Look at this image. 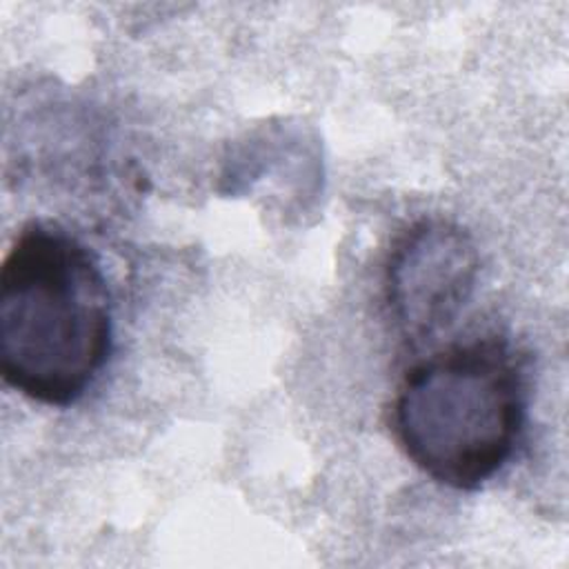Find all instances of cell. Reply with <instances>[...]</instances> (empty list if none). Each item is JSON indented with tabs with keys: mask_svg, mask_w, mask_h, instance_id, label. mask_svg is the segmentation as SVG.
Listing matches in <instances>:
<instances>
[{
	"mask_svg": "<svg viewBox=\"0 0 569 569\" xmlns=\"http://www.w3.org/2000/svg\"><path fill=\"white\" fill-rule=\"evenodd\" d=\"M111 342V293L93 251L56 222H27L0 267L2 380L29 400L69 407Z\"/></svg>",
	"mask_w": 569,
	"mask_h": 569,
	"instance_id": "cell-1",
	"label": "cell"
},
{
	"mask_svg": "<svg viewBox=\"0 0 569 569\" xmlns=\"http://www.w3.org/2000/svg\"><path fill=\"white\" fill-rule=\"evenodd\" d=\"M529 402L525 356L502 336L451 345L402 378L391 429L438 485L473 491L513 456Z\"/></svg>",
	"mask_w": 569,
	"mask_h": 569,
	"instance_id": "cell-2",
	"label": "cell"
},
{
	"mask_svg": "<svg viewBox=\"0 0 569 569\" xmlns=\"http://www.w3.org/2000/svg\"><path fill=\"white\" fill-rule=\"evenodd\" d=\"M480 253L471 233L447 218H420L391 244L385 307L409 347L449 329L473 296Z\"/></svg>",
	"mask_w": 569,
	"mask_h": 569,
	"instance_id": "cell-3",
	"label": "cell"
}]
</instances>
